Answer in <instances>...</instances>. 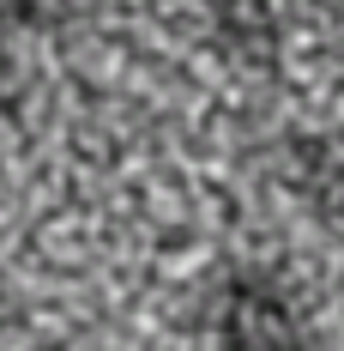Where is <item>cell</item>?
I'll list each match as a JSON object with an SVG mask.
<instances>
[{"instance_id": "cell-1", "label": "cell", "mask_w": 344, "mask_h": 351, "mask_svg": "<svg viewBox=\"0 0 344 351\" xmlns=\"http://www.w3.org/2000/svg\"><path fill=\"white\" fill-rule=\"evenodd\" d=\"M200 333L236 351H278L308 339V309L290 291L284 273L272 267H230L211 285L206 309H200Z\"/></svg>"}, {"instance_id": "cell-2", "label": "cell", "mask_w": 344, "mask_h": 351, "mask_svg": "<svg viewBox=\"0 0 344 351\" xmlns=\"http://www.w3.org/2000/svg\"><path fill=\"white\" fill-rule=\"evenodd\" d=\"M284 188L320 218H344V140L339 134H308L284 145Z\"/></svg>"}, {"instance_id": "cell-3", "label": "cell", "mask_w": 344, "mask_h": 351, "mask_svg": "<svg viewBox=\"0 0 344 351\" xmlns=\"http://www.w3.org/2000/svg\"><path fill=\"white\" fill-rule=\"evenodd\" d=\"M72 12H79V0H0V31H67Z\"/></svg>"}, {"instance_id": "cell-4", "label": "cell", "mask_w": 344, "mask_h": 351, "mask_svg": "<svg viewBox=\"0 0 344 351\" xmlns=\"http://www.w3.org/2000/svg\"><path fill=\"white\" fill-rule=\"evenodd\" d=\"M12 79H18V61H12V43H6V31H0V109L12 104Z\"/></svg>"}]
</instances>
